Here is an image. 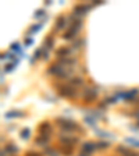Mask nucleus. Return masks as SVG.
Returning <instances> with one entry per match:
<instances>
[{
	"instance_id": "nucleus-1",
	"label": "nucleus",
	"mask_w": 139,
	"mask_h": 156,
	"mask_svg": "<svg viewBox=\"0 0 139 156\" xmlns=\"http://www.w3.org/2000/svg\"><path fill=\"white\" fill-rule=\"evenodd\" d=\"M60 126H63L64 128H67V130H71V128H74L75 127V123H73V121H66V120H61L60 121Z\"/></svg>"
},
{
	"instance_id": "nucleus-6",
	"label": "nucleus",
	"mask_w": 139,
	"mask_h": 156,
	"mask_svg": "<svg viewBox=\"0 0 139 156\" xmlns=\"http://www.w3.org/2000/svg\"><path fill=\"white\" fill-rule=\"evenodd\" d=\"M138 126H139V124H138Z\"/></svg>"
},
{
	"instance_id": "nucleus-2",
	"label": "nucleus",
	"mask_w": 139,
	"mask_h": 156,
	"mask_svg": "<svg viewBox=\"0 0 139 156\" xmlns=\"http://www.w3.org/2000/svg\"><path fill=\"white\" fill-rule=\"evenodd\" d=\"M83 151H85V152H92V151H95V146H93V144L86 142L85 145H83Z\"/></svg>"
},
{
	"instance_id": "nucleus-5",
	"label": "nucleus",
	"mask_w": 139,
	"mask_h": 156,
	"mask_svg": "<svg viewBox=\"0 0 139 156\" xmlns=\"http://www.w3.org/2000/svg\"><path fill=\"white\" fill-rule=\"evenodd\" d=\"M81 156H86V155H81Z\"/></svg>"
},
{
	"instance_id": "nucleus-4",
	"label": "nucleus",
	"mask_w": 139,
	"mask_h": 156,
	"mask_svg": "<svg viewBox=\"0 0 139 156\" xmlns=\"http://www.w3.org/2000/svg\"><path fill=\"white\" fill-rule=\"evenodd\" d=\"M27 137H29V131H27V130H24V131H22V138L25 140Z\"/></svg>"
},
{
	"instance_id": "nucleus-3",
	"label": "nucleus",
	"mask_w": 139,
	"mask_h": 156,
	"mask_svg": "<svg viewBox=\"0 0 139 156\" xmlns=\"http://www.w3.org/2000/svg\"><path fill=\"white\" fill-rule=\"evenodd\" d=\"M85 95H86V96H89V95H90V96H96V92H95V91H92V89H86L85 91Z\"/></svg>"
}]
</instances>
